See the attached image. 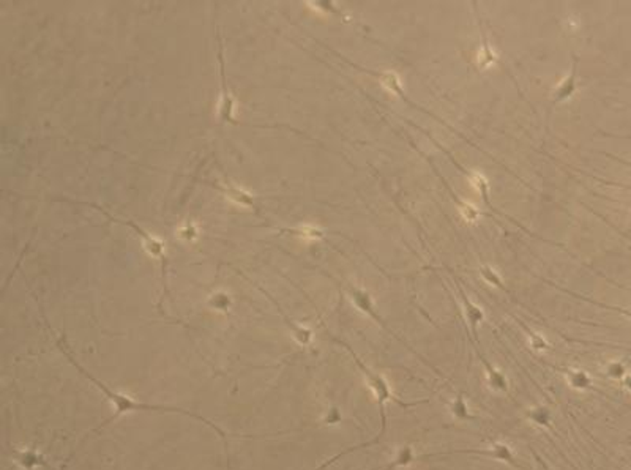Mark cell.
<instances>
[{"label":"cell","instance_id":"cell-1","mask_svg":"<svg viewBox=\"0 0 631 470\" xmlns=\"http://www.w3.org/2000/svg\"><path fill=\"white\" fill-rule=\"evenodd\" d=\"M66 354V352H65ZM66 357H68V360L73 363V365H75V368L79 371V373H81L82 376H85L87 377V381H90L92 383H94V385L99 390V393H103V396L106 400H108L111 404H112V407H114V414H112V416H109L108 420H106L103 425H99L98 428H97V431H99V429H103L104 426H108L109 423H112L116 419H118V416L121 415H123V414H131V412H158V414H180V415H185V416H190V419H192V420H197V421H201V423H204L205 426H209L212 431H215L216 433V435L220 437V439L223 440V445H224V448H226V452H228V435H226V433L223 431V429L216 425L215 421H212V420H209V419H205L204 415H199V414H196V412H191V410H188V409H182V407H176V406H163V404H150V402H144V401H137V400H135V398H131L130 395H125V393H121V392H116V390H112L111 387H108L106 385L104 382H102L99 379H97L95 376H92L87 369H84L81 365H79V363H76L75 360H73V357L71 355H68L66 354Z\"/></svg>","mask_w":631,"mask_h":470},{"label":"cell","instance_id":"cell-2","mask_svg":"<svg viewBox=\"0 0 631 470\" xmlns=\"http://www.w3.org/2000/svg\"><path fill=\"white\" fill-rule=\"evenodd\" d=\"M336 341H338V340H336ZM338 342L343 344V346L349 350L350 355H352V359H354V361H355V365L358 366V369L362 371L363 376L367 377L368 385H369L371 388H373L374 398H376V401H377V407H379V415H381V431H379V434L374 437V439H371V440H368V442H363V443H360V445H355V447H352V448L344 450V452L338 453L336 456H333V458H330L329 461H325L324 464H322V466H319L316 470H325L327 467H330L331 464H335L336 461H340L341 458H344V456H346V454L354 453V452H357V450H363V448L373 447V445H376V443L381 442V440L384 439V437H385V434H387V410H385V402L391 401V402L398 404V406L403 407V409H409V407L420 406V404L428 402V400H420V401L406 402V401H403V400H400V398H396V396L393 395V392H391L390 383L387 382V379H385V377H384L382 374L376 373V371H373L369 366L364 365V363H363L360 359H358L357 354L348 346V344H344L343 341H338Z\"/></svg>","mask_w":631,"mask_h":470},{"label":"cell","instance_id":"cell-3","mask_svg":"<svg viewBox=\"0 0 631 470\" xmlns=\"http://www.w3.org/2000/svg\"><path fill=\"white\" fill-rule=\"evenodd\" d=\"M448 454H475V456H484L493 461H499L507 464L510 467L521 469L517 464L516 456L513 450L505 442H493L488 448H460V450H447V452H437L431 454H424L423 458H436V456H448Z\"/></svg>","mask_w":631,"mask_h":470},{"label":"cell","instance_id":"cell-4","mask_svg":"<svg viewBox=\"0 0 631 470\" xmlns=\"http://www.w3.org/2000/svg\"><path fill=\"white\" fill-rule=\"evenodd\" d=\"M474 347H475L477 357H478V359H480L484 371H486V382H488L489 388L493 390V392H496V393H508L510 392V383H508L507 376H505L501 369H497L493 365V363H491L486 359V357L482 354V350L478 349L477 344H475Z\"/></svg>","mask_w":631,"mask_h":470},{"label":"cell","instance_id":"cell-5","mask_svg":"<svg viewBox=\"0 0 631 470\" xmlns=\"http://www.w3.org/2000/svg\"><path fill=\"white\" fill-rule=\"evenodd\" d=\"M13 456H15V461L24 470H35V469H39V467H46V469H49V470H56L54 467H52L51 462L46 459V456H43L42 453L37 452V450H33V448L16 450V452L13 453Z\"/></svg>","mask_w":631,"mask_h":470},{"label":"cell","instance_id":"cell-6","mask_svg":"<svg viewBox=\"0 0 631 470\" xmlns=\"http://www.w3.org/2000/svg\"><path fill=\"white\" fill-rule=\"evenodd\" d=\"M461 294V302H462V308H464V317H466L467 323L470 326V330H472L474 335V341L478 346L480 344V338H478V326L484 321V313L480 307H477L474 302L469 300V297L462 292L460 289Z\"/></svg>","mask_w":631,"mask_h":470},{"label":"cell","instance_id":"cell-7","mask_svg":"<svg viewBox=\"0 0 631 470\" xmlns=\"http://www.w3.org/2000/svg\"><path fill=\"white\" fill-rule=\"evenodd\" d=\"M562 373L565 374L567 382L571 388L577 390V392H586V390H594V379L586 369L580 368H565L562 369Z\"/></svg>","mask_w":631,"mask_h":470},{"label":"cell","instance_id":"cell-8","mask_svg":"<svg viewBox=\"0 0 631 470\" xmlns=\"http://www.w3.org/2000/svg\"><path fill=\"white\" fill-rule=\"evenodd\" d=\"M350 297H352V300H354L355 307H357L358 309H360L362 313L368 314V316L371 317V319L376 321V322L379 323V326H381L382 328L387 330V326H385L384 321H382L381 317H379V314L376 313L374 303H373V300H371V297H369L368 292H364V290H360V289H355V290H352V292H350Z\"/></svg>","mask_w":631,"mask_h":470},{"label":"cell","instance_id":"cell-9","mask_svg":"<svg viewBox=\"0 0 631 470\" xmlns=\"http://www.w3.org/2000/svg\"><path fill=\"white\" fill-rule=\"evenodd\" d=\"M450 412L453 415V419L458 421H475L477 416L470 412V407L466 401V395L464 392H460L455 400L450 402Z\"/></svg>","mask_w":631,"mask_h":470},{"label":"cell","instance_id":"cell-10","mask_svg":"<svg viewBox=\"0 0 631 470\" xmlns=\"http://www.w3.org/2000/svg\"><path fill=\"white\" fill-rule=\"evenodd\" d=\"M524 416H526V420L532 421L534 425L540 428L549 429L551 425H553V414H551V409L548 406H544V404L527 409L526 412H524Z\"/></svg>","mask_w":631,"mask_h":470},{"label":"cell","instance_id":"cell-11","mask_svg":"<svg viewBox=\"0 0 631 470\" xmlns=\"http://www.w3.org/2000/svg\"><path fill=\"white\" fill-rule=\"evenodd\" d=\"M575 90H576V65L573 67L571 75L563 79V81L557 85V89L554 92V103L565 101L567 98H570L575 94Z\"/></svg>","mask_w":631,"mask_h":470},{"label":"cell","instance_id":"cell-12","mask_svg":"<svg viewBox=\"0 0 631 470\" xmlns=\"http://www.w3.org/2000/svg\"><path fill=\"white\" fill-rule=\"evenodd\" d=\"M627 374H628V368H627L625 363L620 361V360L609 361L608 365H606V368H604V376L609 377L611 381L622 382L623 377H625Z\"/></svg>","mask_w":631,"mask_h":470},{"label":"cell","instance_id":"cell-13","mask_svg":"<svg viewBox=\"0 0 631 470\" xmlns=\"http://www.w3.org/2000/svg\"><path fill=\"white\" fill-rule=\"evenodd\" d=\"M480 275H482V278L484 281H486L488 284H491V286H494V287H503V283H502V278H501V275L497 273V271L493 268V267H489V266H483L482 268H480Z\"/></svg>","mask_w":631,"mask_h":470},{"label":"cell","instance_id":"cell-14","mask_svg":"<svg viewBox=\"0 0 631 470\" xmlns=\"http://www.w3.org/2000/svg\"><path fill=\"white\" fill-rule=\"evenodd\" d=\"M522 327L526 328V332H527V338H529V342H530V346H532L535 350H546V349H549V344H548V341L544 340V338L540 335V333H537V332H532V330L530 328H527L526 326H524L522 323Z\"/></svg>","mask_w":631,"mask_h":470},{"label":"cell","instance_id":"cell-15","mask_svg":"<svg viewBox=\"0 0 631 470\" xmlns=\"http://www.w3.org/2000/svg\"><path fill=\"white\" fill-rule=\"evenodd\" d=\"M382 84L393 94H401V82L395 73H385L382 78Z\"/></svg>","mask_w":631,"mask_h":470},{"label":"cell","instance_id":"cell-16","mask_svg":"<svg viewBox=\"0 0 631 470\" xmlns=\"http://www.w3.org/2000/svg\"><path fill=\"white\" fill-rule=\"evenodd\" d=\"M341 420H343V415H341V410L338 407H330L327 410V414L324 415L325 425L333 426V425H338V423H341Z\"/></svg>","mask_w":631,"mask_h":470},{"label":"cell","instance_id":"cell-17","mask_svg":"<svg viewBox=\"0 0 631 470\" xmlns=\"http://www.w3.org/2000/svg\"><path fill=\"white\" fill-rule=\"evenodd\" d=\"M461 214L464 218H466V220L474 221L478 216V210L474 207V205H464V207H461Z\"/></svg>","mask_w":631,"mask_h":470},{"label":"cell","instance_id":"cell-18","mask_svg":"<svg viewBox=\"0 0 631 470\" xmlns=\"http://www.w3.org/2000/svg\"><path fill=\"white\" fill-rule=\"evenodd\" d=\"M214 307L216 308V309H226L229 307V300H228V297H224V295H215L214 297Z\"/></svg>","mask_w":631,"mask_h":470},{"label":"cell","instance_id":"cell-19","mask_svg":"<svg viewBox=\"0 0 631 470\" xmlns=\"http://www.w3.org/2000/svg\"><path fill=\"white\" fill-rule=\"evenodd\" d=\"M622 385L625 387L628 392L631 393V373H628L625 377H623V381H622Z\"/></svg>","mask_w":631,"mask_h":470}]
</instances>
